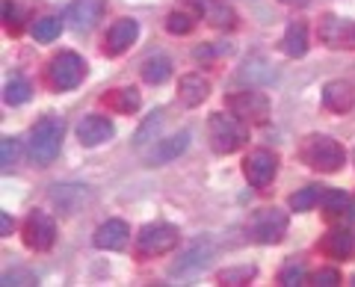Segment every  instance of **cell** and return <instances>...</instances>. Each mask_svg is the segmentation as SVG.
<instances>
[{
  "instance_id": "obj_1",
  "label": "cell",
  "mask_w": 355,
  "mask_h": 287,
  "mask_svg": "<svg viewBox=\"0 0 355 287\" xmlns=\"http://www.w3.org/2000/svg\"><path fill=\"white\" fill-rule=\"evenodd\" d=\"M207 139H210V148L216 154H234L237 148L246 146L249 128H246V121L237 119L234 113L231 116L214 113L207 119Z\"/></svg>"
},
{
  "instance_id": "obj_2",
  "label": "cell",
  "mask_w": 355,
  "mask_h": 287,
  "mask_svg": "<svg viewBox=\"0 0 355 287\" xmlns=\"http://www.w3.org/2000/svg\"><path fill=\"white\" fill-rule=\"evenodd\" d=\"M62 134H65V121L60 116H42L30 130V154L39 166H48L53 157L60 154L62 146Z\"/></svg>"
},
{
  "instance_id": "obj_3",
  "label": "cell",
  "mask_w": 355,
  "mask_h": 287,
  "mask_svg": "<svg viewBox=\"0 0 355 287\" xmlns=\"http://www.w3.org/2000/svg\"><path fill=\"white\" fill-rule=\"evenodd\" d=\"M299 160L305 166L317 169V172H338L347 160V151L340 148V142H335L331 137H305L302 146H299Z\"/></svg>"
},
{
  "instance_id": "obj_4",
  "label": "cell",
  "mask_w": 355,
  "mask_h": 287,
  "mask_svg": "<svg viewBox=\"0 0 355 287\" xmlns=\"http://www.w3.org/2000/svg\"><path fill=\"white\" fill-rule=\"evenodd\" d=\"M287 225H291V216L282 207H261L249 216V237L261 246H272V243H282L287 234Z\"/></svg>"
},
{
  "instance_id": "obj_5",
  "label": "cell",
  "mask_w": 355,
  "mask_h": 287,
  "mask_svg": "<svg viewBox=\"0 0 355 287\" xmlns=\"http://www.w3.org/2000/svg\"><path fill=\"white\" fill-rule=\"evenodd\" d=\"M83 77H86V62H83V57H77L74 51H60L57 57L48 62V80L53 89H60V92L77 89Z\"/></svg>"
},
{
  "instance_id": "obj_6",
  "label": "cell",
  "mask_w": 355,
  "mask_h": 287,
  "mask_svg": "<svg viewBox=\"0 0 355 287\" xmlns=\"http://www.w3.org/2000/svg\"><path fill=\"white\" fill-rule=\"evenodd\" d=\"M228 110L234 113L237 119L249 121V125H263L270 119V98L258 89H246V92H234L228 95Z\"/></svg>"
},
{
  "instance_id": "obj_7",
  "label": "cell",
  "mask_w": 355,
  "mask_h": 287,
  "mask_svg": "<svg viewBox=\"0 0 355 287\" xmlns=\"http://www.w3.org/2000/svg\"><path fill=\"white\" fill-rule=\"evenodd\" d=\"M317 39L331 51H355V21L323 15L317 24Z\"/></svg>"
},
{
  "instance_id": "obj_8",
  "label": "cell",
  "mask_w": 355,
  "mask_h": 287,
  "mask_svg": "<svg viewBox=\"0 0 355 287\" xmlns=\"http://www.w3.org/2000/svg\"><path fill=\"white\" fill-rule=\"evenodd\" d=\"M178 246V228L175 225H166V223H157V225H146L139 231L137 237V252L139 255H166Z\"/></svg>"
},
{
  "instance_id": "obj_9",
  "label": "cell",
  "mask_w": 355,
  "mask_h": 287,
  "mask_svg": "<svg viewBox=\"0 0 355 287\" xmlns=\"http://www.w3.org/2000/svg\"><path fill=\"white\" fill-rule=\"evenodd\" d=\"M275 169H279V157L266 148H258V151H249L246 160H243V175L252 186L258 190H266L270 181L275 178Z\"/></svg>"
},
{
  "instance_id": "obj_10",
  "label": "cell",
  "mask_w": 355,
  "mask_h": 287,
  "mask_svg": "<svg viewBox=\"0 0 355 287\" xmlns=\"http://www.w3.org/2000/svg\"><path fill=\"white\" fill-rule=\"evenodd\" d=\"M57 240V223H53L51 214L44 211H33L24 223V243L36 252H48Z\"/></svg>"
},
{
  "instance_id": "obj_11",
  "label": "cell",
  "mask_w": 355,
  "mask_h": 287,
  "mask_svg": "<svg viewBox=\"0 0 355 287\" xmlns=\"http://www.w3.org/2000/svg\"><path fill=\"white\" fill-rule=\"evenodd\" d=\"M137 36H139V24L133 18L113 21V27H110L104 36V53L107 57H119V53H125L133 42H137Z\"/></svg>"
},
{
  "instance_id": "obj_12",
  "label": "cell",
  "mask_w": 355,
  "mask_h": 287,
  "mask_svg": "<svg viewBox=\"0 0 355 287\" xmlns=\"http://www.w3.org/2000/svg\"><path fill=\"white\" fill-rule=\"evenodd\" d=\"M113 134H116V128L107 116H86L80 125H77V139H80V146H86V148L104 146L107 139H113Z\"/></svg>"
},
{
  "instance_id": "obj_13",
  "label": "cell",
  "mask_w": 355,
  "mask_h": 287,
  "mask_svg": "<svg viewBox=\"0 0 355 287\" xmlns=\"http://www.w3.org/2000/svg\"><path fill=\"white\" fill-rule=\"evenodd\" d=\"M128 240H130V228L128 223H121V219H107L104 225H98L95 231V249H104V252H121L128 249Z\"/></svg>"
},
{
  "instance_id": "obj_14",
  "label": "cell",
  "mask_w": 355,
  "mask_h": 287,
  "mask_svg": "<svg viewBox=\"0 0 355 287\" xmlns=\"http://www.w3.org/2000/svg\"><path fill=\"white\" fill-rule=\"evenodd\" d=\"M187 146H190V134H187V130H181V134H175V137L157 139V146L146 154V166H163V163L178 160L187 151Z\"/></svg>"
},
{
  "instance_id": "obj_15",
  "label": "cell",
  "mask_w": 355,
  "mask_h": 287,
  "mask_svg": "<svg viewBox=\"0 0 355 287\" xmlns=\"http://www.w3.org/2000/svg\"><path fill=\"white\" fill-rule=\"evenodd\" d=\"M323 107L331 110V113H349L355 107V86L349 80H331L323 86Z\"/></svg>"
},
{
  "instance_id": "obj_16",
  "label": "cell",
  "mask_w": 355,
  "mask_h": 287,
  "mask_svg": "<svg viewBox=\"0 0 355 287\" xmlns=\"http://www.w3.org/2000/svg\"><path fill=\"white\" fill-rule=\"evenodd\" d=\"M104 0H77V3L69 6L65 12V21L74 27V30H92L98 21L104 15Z\"/></svg>"
},
{
  "instance_id": "obj_17",
  "label": "cell",
  "mask_w": 355,
  "mask_h": 287,
  "mask_svg": "<svg viewBox=\"0 0 355 287\" xmlns=\"http://www.w3.org/2000/svg\"><path fill=\"white\" fill-rule=\"evenodd\" d=\"M196 9L210 27H219V30L237 27V12L225 3V0H196Z\"/></svg>"
},
{
  "instance_id": "obj_18",
  "label": "cell",
  "mask_w": 355,
  "mask_h": 287,
  "mask_svg": "<svg viewBox=\"0 0 355 287\" xmlns=\"http://www.w3.org/2000/svg\"><path fill=\"white\" fill-rule=\"evenodd\" d=\"M210 261H214V243L198 240V243H193V246L187 249L184 258H178L172 272H198V270H205Z\"/></svg>"
},
{
  "instance_id": "obj_19",
  "label": "cell",
  "mask_w": 355,
  "mask_h": 287,
  "mask_svg": "<svg viewBox=\"0 0 355 287\" xmlns=\"http://www.w3.org/2000/svg\"><path fill=\"white\" fill-rule=\"evenodd\" d=\"M320 249H323L329 258H335V261H347V258H352V252H355V234L349 228H335V231H329V234L323 237Z\"/></svg>"
},
{
  "instance_id": "obj_20",
  "label": "cell",
  "mask_w": 355,
  "mask_h": 287,
  "mask_svg": "<svg viewBox=\"0 0 355 287\" xmlns=\"http://www.w3.org/2000/svg\"><path fill=\"white\" fill-rule=\"evenodd\" d=\"M178 95H181V101L187 107H198L210 95V80L205 74H198V71L184 74L181 83H178Z\"/></svg>"
},
{
  "instance_id": "obj_21",
  "label": "cell",
  "mask_w": 355,
  "mask_h": 287,
  "mask_svg": "<svg viewBox=\"0 0 355 287\" xmlns=\"http://www.w3.org/2000/svg\"><path fill=\"white\" fill-rule=\"evenodd\" d=\"M282 51L287 53V57H305L308 53V27H305V21H291L284 30V39H282Z\"/></svg>"
},
{
  "instance_id": "obj_22",
  "label": "cell",
  "mask_w": 355,
  "mask_h": 287,
  "mask_svg": "<svg viewBox=\"0 0 355 287\" xmlns=\"http://www.w3.org/2000/svg\"><path fill=\"white\" fill-rule=\"evenodd\" d=\"M101 101L107 104V110H113V113H121V116H130V113H137L139 104H142V98L139 92L133 89V86H125V89H113V92H107Z\"/></svg>"
},
{
  "instance_id": "obj_23",
  "label": "cell",
  "mask_w": 355,
  "mask_h": 287,
  "mask_svg": "<svg viewBox=\"0 0 355 287\" xmlns=\"http://www.w3.org/2000/svg\"><path fill=\"white\" fill-rule=\"evenodd\" d=\"M172 77V62L169 57H163V53H154V57H148L146 62H142V80L151 83V86H160Z\"/></svg>"
},
{
  "instance_id": "obj_24",
  "label": "cell",
  "mask_w": 355,
  "mask_h": 287,
  "mask_svg": "<svg viewBox=\"0 0 355 287\" xmlns=\"http://www.w3.org/2000/svg\"><path fill=\"white\" fill-rule=\"evenodd\" d=\"M30 95H33V89H30V83L24 80V77H12V80H6V86H3V101L12 104V107L27 104Z\"/></svg>"
},
{
  "instance_id": "obj_25",
  "label": "cell",
  "mask_w": 355,
  "mask_h": 287,
  "mask_svg": "<svg viewBox=\"0 0 355 287\" xmlns=\"http://www.w3.org/2000/svg\"><path fill=\"white\" fill-rule=\"evenodd\" d=\"M33 39L36 42H53V39H60V33H62V21L60 18H53V15H44L39 18L36 24H33Z\"/></svg>"
},
{
  "instance_id": "obj_26",
  "label": "cell",
  "mask_w": 355,
  "mask_h": 287,
  "mask_svg": "<svg viewBox=\"0 0 355 287\" xmlns=\"http://www.w3.org/2000/svg\"><path fill=\"white\" fill-rule=\"evenodd\" d=\"M320 205L329 216H340L343 211H349V195L343 190H323L320 193Z\"/></svg>"
},
{
  "instance_id": "obj_27",
  "label": "cell",
  "mask_w": 355,
  "mask_h": 287,
  "mask_svg": "<svg viewBox=\"0 0 355 287\" xmlns=\"http://www.w3.org/2000/svg\"><path fill=\"white\" fill-rule=\"evenodd\" d=\"M305 279H308V267H305V261H296V258L287 261L279 272V284H284V287L305 284Z\"/></svg>"
},
{
  "instance_id": "obj_28",
  "label": "cell",
  "mask_w": 355,
  "mask_h": 287,
  "mask_svg": "<svg viewBox=\"0 0 355 287\" xmlns=\"http://www.w3.org/2000/svg\"><path fill=\"white\" fill-rule=\"evenodd\" d=\"M320 193H323V190H320V186H314V184H311V186H302L299 193L291 195V207H293L296 214H305V211H311V207L320 202Z\"/></svg>"
},
{
  "instance_id": "obj_29",
  "label": "cell",
  "mask_w": 355,
  "mask_h": 287,
  "mask_svg": "<svg viewBox=\"0 0 355 287\" xmlns=\"http://www.w3.org/2000/svg\"><path fill=\"white\" fill-rule=\"evenodd\" d=\"M193 27L196 18L187 12H169V18H166V30L175 33V36H187V33H193Z\"/></svg>"
},
{
  "instance_id": "obj_30",
  "label": "cell",
  "mask_w": 355,
  "mask_h": 287,
  "mask_svg": "<svg viewBox=\"0 0 355 287\" xmlns=\"http://www.w3.org/2000/svg\"><path fill=\"white\" fill-rule=\"evenodd\" d=\"M254 279V267H234V270H222L219 272V284H249Z\"/></svg>"
},
{
  "instance_id": "obj_31",
  "label": "cell",
  "mask_w": 355,
  "mask_h": 287,
  "mask_svg": "<svg viewBox=\"0 0 355 287\" xmlns=\"http://www.w3.org/2000/svg\"><path fill=\"white\" fill-rule=\"evenodd\" d=\"M15 160H18V139L3 137V142H0V166H3V172L12 169Z\"/></svg>"
},
{
  "instance_id": "obj_32",
  "label": "cell",
  "mask_w": 355,
  "mask_h": 287,
  "mask_svg": "<svg viewBox=\"0 0 355 287\" xmlns=\"http://www.w3.org/2000/svg\"><path fill=\"white\" fill-rule=\"evenodd\" d=\"M160 121H163V113H160V110H157V113H151V116L146 119V125H142V128L137 130V137H133V146H137V148L146 146V142H148V134L160 128Z\"/></svg>"
},
{
  "instance_id": "obj_33",
  "label": "cell",
  "mask_w": 355,
  "mask_h": 287,
  "mask_svg": "<svg viewBox=\"0 0 355 287\" xmlns=\"http://www.w3.org/2000/svg\"><path fill=\"white\" fill-rule=\"evenodd\" d=\"M314 284L317 287H335V284H340V275H338V270H320L314 275Z\"/></svg>"
},
{
  "instance_id": "obj_34",
  "label": "cell",
  "mask_w": 355,
  "mask_h": 287,
  "mask_svg": "<svg viewBox=\"0 0 355 287\" xmlns=\"http://www.w3.org/2000/svg\"><path fill=\"white\" fill-rule=\"evenodd\" d=\"M3 284H36V275H30V272H6L3 275Z\"/></svg>"
},
{
  "instance_id": "obj_35",
  "label": "cell",
  "mask_w": 355,
  "mask_h": 287,
  "mask_svg": "<svg viewBox=\"0 0 355 287\" xmlns=\"http://www.w3.org/2000/svg\"><path fill=\"white\" fill-rule=\"evenodd\" d=\"M0 231H3V237L12 234V216L9 214H0Z\"/></svg>"
},
{
  "instance_id": "obj_36",
  "label": "cell",
  "mask_w": 355,
  "mask_h": 287,
  "mask_svg": "<svg viewBox=\"0 0 355 287\" xmlns=\"http://www.w3.org/2000/svg\"><path fill=\"white\" fill-rule=\"evenodd\" d=\"M279 3H284V6H299V9H305L311 0H279Z\"/></svg>"
},
{
  "instance_id": "obj_37",
  "label": "cell",
  "mask_w": 355,
  "mask_h": 287,
  "mask_svg": "<svg viewBox=\"0 0 355 287\" xmlns=\"http://www.w3.org/2000/svg\"><path fill=\"white\" fill-rule=\"evenodd\" d=\"M352 284H355V279H352Z\"/></svg>"
}]
</instances>
